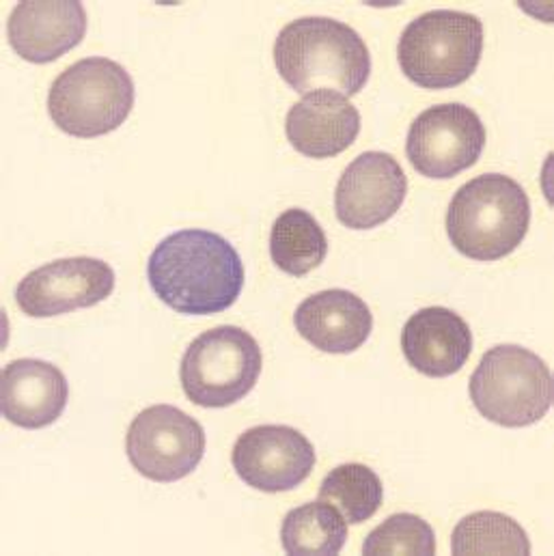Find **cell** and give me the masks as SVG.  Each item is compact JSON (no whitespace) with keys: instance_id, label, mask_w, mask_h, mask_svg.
<instances>
[{"instance_id":"277c9868","label":"cell","mask_w":554,"mask_h":556,"mask_svg":"<svg viewBox=\"0 0 554 556\" xmlns=\"http://www.w3.org/2000/svg\"><path fill=\"white\" fill-rule=\"evenodd\" d=\"M135 80L124 65L91 56L70 65L50 87L48 113L59 130L96 139L124 126L135 109Z\"/></svg>"},{"instance_id":"5bb4252c","label":"cell","mask_w":554,"mask_h":556,"mask_svg":"<svg viewBox=\"0 0 554 556\" xmlns=\"http://www.w3.org/2000/svg\"><path fill=\"white\" fill-rule=\"evenodd\" d=\"M293 324L300 337L319 352L352 354L369 339L374 315L356 293L326 289L300 302Z\"/></svg>"},{"instance_id":"52a82bcc","label":"cell","mask_w":554,"mask_h":556,"mask_svg":"<svg viewBox=\"0 0 554 556\" xmlns=\"http://www.w3.org/2000/svg\"><path fill=\"white\" fill-rule=\"evenodd\" d=\"M264 367L262 348L238 326H218L197 337L179 365L186 397L201 408H227L244 400Z\"/></svg>"},{"instance_id":"4fadbf2b","label":"cell","mask_w":554,"mask_h":556,"mask_svg":"<svg viewBox=\"0 0 554 556\" xmlns=\"http://www.w3.org/2000/svg\"><path fill=\"white\" fill-rule=\"evenodd\" d=\"M87 33L83 2H20L7 22L11 48L28 63H52L76 48Z\"/></svg>"},{"instance_id":"9a60e30c","label":"cell","mask_w":554,"mask_h":556,"mask_svg":"<svg viewBox=\"0 0 554 556\" xmlns=\"http://www.w3.org/2000/svg\"><path fill=\"white\" fill-rule=\"evenodd\" d=\"M402 350L411 367L427 378H449L462 371L473 352L468 321L451 308L416 311L402 330Z\"/></svg>"},{"instance_id":"8992f818","label":"cell","mask_w":554,"mask_h":556,"mask_svg":"<svg viewBox=\"0 0 554 556\" xmlns=\"http://www.w3.org/2000/svg\"><path fill=\"white\" fill-rule=\"evenodd\" d=\"M470 400L481 417L503 427H529L549 415L553 374L531 350L494 345L470 378Z\"/></svg>"},{"instance_id":"7c38bea8","label":"cell","mask_w":554,"mask_h":556,"mask_svg":"<svg viewBox=\"0 0 554 556\" xmlns=\"http://www.w3.org/2000/svg\"><path fill=\"white\" fill-rule=\"evenodd\" d=\"M406 192L408 179L400 162L385 151H365L343 170L335 190V212L348 229H376L400 212Z\"/></svg>"},{"instance_id":"7a4b0ae2","label":"cell","mask_w":554,"mask_h":556,"mask_svg":"<svg viewBox=\"0 0 554 556\" xmlns=\"http://www.w3.org/2000/svg\"><path fill=\"white\" fill-rule=\"evenodd\" d=\"M275 63L280 78L302 96L335 91L350 98L372 74L365 39L345 22L322 15L300 17L278 33Z\"/></svg>"},{"instance_id":"d6986e66","label":"cell","mask_w":554,"mask_h":556,"mask_svg":"<svg viewBox=\"0 0 554 556\" xmlns=\"http://www.w3.org/2000/svg\"><path fill=\"white\" fill-rule=\"evenodd\" d=\"M328 255V240L319 223L300 207L282 212L273 225L270 257L289 277H304Z\"/></svg>"},{"instance_id":"e0dca14e","label":"cell","mask_w":554,"mask_h":556,"mask_svg":"<svg viewBox=\"0 0 554 556\" xmlns=\"http://www.w3.org/2000/svg\"><path fill=\"white\" fill-rule=\"evenodd\" d=\"M287 140L306 157H335L361 132L358 109L341 93L313 91L289 109L285 119Z\"/></svg>"},{"instance_id":"9c48e42d","label":"cell","mask_w":554,"mask_h":556,"mask_svg":"<svg viewBox=\"0 0 554 556\" xmlns=\"http://www.w3.org/2000/svg\"><path fill=\"white\" fill-rule=\"evenodd\" d=\"M486 147V126L464 104H438L423 111L408 130L406 153L416 173L451 179L475 166Z\"/></svg>"},{"instance_id":"44dd1931","label":"cell","mask_w":554,"mask_h":556,"mask_svg":"<svg viewBox=\"0 0 554 556\" xmlns=\"http://www.w3.org/2000/svg\"><path fill=\"white\" fill-rule=\"evenodd\" d=\"M453 555H531L527 531L499 511L466 516L451 535Z\"/></svg>"},{"instance_id":"5b68a950","label":"cell","mask_w":554,"mask_h":556,"mask_svg":"<svg viewBox=\"0 0 554 556\" xmlns=\"http://www.w3.org/2000/svg\"><path fill=\"white\" fill-rule=\"evenodd\" d=\"M483 52V22L466 11L433 9L413 20L398 46L400 67L423 89H453L466 83Z\"/></svg>"},{"instance_id":"ac0fdd59","label":"cell","mask_w":554,"mask_h":556,"mask_svg":"<svg viewBox=\"0 0 554 556\" xmlns=\"http://www.w3.org/2000/svg\"><path fill=\"white\" fill-rule=\"evenodd\" d=\"M345 542V518L324 501L291 509L280 527L282 551L291 556L339 555Z\"/></svg>"},{"instance_id":"ba28073f","label":"cell","mask_w":554,"mask_h":556,"mask_svg":"<svg viewBox=\"0 0 554 556\" xmlns=\"http://www.w3.org/2000/svg\"><path fill=\"white\" fill-rule=\"evenodd\" d=\"M130 464L142 477L173 483L188 477L205 455V431L184 410L158 404L133 420L126 438Z\"/></svg>"},{"instance_id":"ffe728a7","label":"cell","mask_w":554,"mask_h":556,"mask_svg":"<svg viewBox=\"0 0 554 556\" xmlns=\"http://www.w3.org/2000/svg\"><path fill=\"white\" fill-rule=\"evenodd\" d=\"M382 498V479L365 464H341L332 468L319 488V501L339 509L348 525H363L374 518Z\"/></svg>"},{"instance_id":"3957f363","label":"cell","mask_w":554,"mask_h":556,"mask_svg":"<svg viewBox=\"0 0 554 556\" xmlns=\"http://www.w3.org/2000/svg\"><path fill=\"white\" fill-rule=\"evenodd\" d=\"M531 203L525 188L501 173L464 184L446 212V236L457 253L473 262H499L527 238Z\"/></svg>"},{"instance_id":"6da1fadb","label":"cell","mask_w":554,"mask_h":556,"mask_svg":"<svg viewBox=\"0 0 554 556\" xmlns=\"http://www.w3.org/2000/svg\"><path fill=\"white\" fill-rule=\"evenodd\" d=\"M153 293L181 315H214L234 306L244 287V262L223 236L184 229L166 236L147 262Z\"/></svg>"},{"instance_id":"30bf717a","label":"cell","mask_w":554,"mask_h":556,"mask_svg":"<svg viewBox=\"0 0 554 556\" xmlns=\"http://www.w3.org/2000/svg\"><path fill=\"white\" fill-rule=\"evenodd\" d=\"M231 464L247 485L278 494L309 479L315 448L304 433L289 425H260L236 440Z\"/></svg>"},{"instance_id":"2e32d148","label":"cell","mask_w":554,"mask_h":556,"mask_svg":"<svg viewBox=\"0 0 554 556\" xmlns=\"http://www.w3.org/2000/svg\"><path fill=\"white\" fill-rule=\"evenodd\" d=\"M70 384L59 367L37 361H11L2 369L0 408L2 417L24 429H41L63 415Z\"/></svg>"},{"instance_id":"8fae6325","label":"cell","mask_w":554,"mask_h":556,"mask_svg":"<svg viewBox=\"0 0 554 556\" xmlns=\"http://www.w3.org/2000/svg\"><path fill=\"white\" fill-rule=\"evenodd\" d=\"M115 270L96 257H72L41 266L20 280L15 302L28 317H54L104 302Z\"/></svg>"},{"instance_id":"7402d4cb","label":"cell","mask_w":554,"mask_h":556,"mask_svg":"<svg viewBox=\"0 0 554 556\" xmlns=\"http://www.w3.org/2000/svg\"><path fill=\"white\" fill-rule=\"evenodd\" d=\"M363 555H436V535L415 514H395L369 533Z\"/></svg>"}]
</instances>
